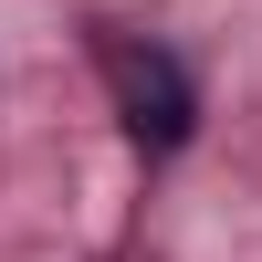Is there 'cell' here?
<instances>
[{
	"instance_id": "obj_1",
	"label": "cell",
	"mask_w": 262,
	"mask_h": 262,
	"mask_svg": "<svg viewBox=\"0 0 262 262\" xmlns=\"http://www.w3.org/2000/svg\"><path fill=\"white\" fill-rule=\"evenodd\" d=\"M116 105H126V126H137L147 147H179L189 116H200V105H189V74L168 53H116Z\"/></svg>"
}]
</instances>
